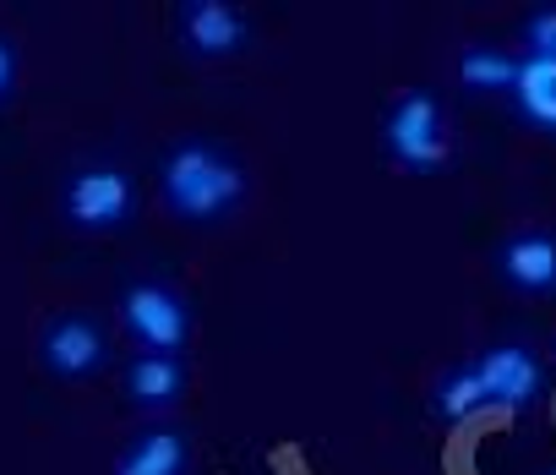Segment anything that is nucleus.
<instances>
[{
  "instance_id": "nucleus-10",
  "label": "nucleus",
  "mask_w": 556,
  "mask_h": 475,
  "mask_svg": "<svg viewBox=\"0 0 556 475\" xmlns=\"http://www.w3.org/2000/svg\"><path fill=\"white\" fill-rule=\"evenodd\" d=\"M180 393H186L180 355H148L142 350L126 366V404H137V410H169V404H180Z\"/></svg>"
},
{
  "instance_id": "nucleus-6",
  "label": "nucleus",
  "mask_w": 556,
  "mask_h": 475,
  "mask_svg": "<svg viewBox=\"0 0 556 475\" xmlns=\"http://www.w3.org/2000/svg\"><path fill=\"white\" fill-rule=\"evenodd\" d=\"M104 355H110L104 328H99V317H83V312L55 317V323L45 328V339H39V361H45V372H55V377H66V383L93 377V372L104 366Z\"/></svg>"
},
{
  "instance_id": "nucleus-1",
  "label": "nucleus",
  "mask_w": 556,
  "mask_h": 475,
  "mask_svg": "<svg viewBox=\"0 0 556 475\" xmlns=\"http://www.w3.org/2000/svg\"><path fill=\"white\" fill-rule=\"evenodd\" d=\"M159 191L164 208L186 224H218L240 208L245 197V170L240 159L213 142V137H186L159 159Z\"/></svg>"
},
{
  "instance_id": "nucleus-9",
  "label": "nucleus",
  "mask_w": 556,
  "mask_h": 475,
  "mask_svg": "<svg viewBox=\"0 0 556 475\" xmlns=\"http://www.w3.org/2000/svg\"><path fill=\"white\" fill-rule=\"evenodd\" d=\"M186 464H191L186 432L180 426H148L121 448L115 475H186Z\"/></svg>"
},
{
  "instance_id": "nucleus-12",
  "label": "nucleus",
  "mask_w": 556,
  "mask_h": 475,
  "mask_svg": "<svg viewBox=\"0 0 556 475\" xmlns=\"http://www.w3.org/2000/svg\"><path fill=\"white\" fill-rule=\"evenodd\" d=\"M458 77H464V88H475V93H513L518 61L502 55V50H491V45H475V50L458 55Z\"/></svg>"
},
{
  "instance_id": "nucleus-2",
  "label": "nucleus",
  "mask_w": 556,
  "mask_h": 475,
  "mask_svg": "<svg viewBox=\"0 0 556 475\" xmlns=\"http://www.w3.org/2000/svg\"><path fill=\"white\" fill-rule=\"evenodd\" d=\"M121 323L148 355H180L191 345V307L169 279H126Z\"/></svg>"
},
{
  "instance_id": "nucleus-8",
  "label": "nucleus",
  "mask_w": 556,
  "mask_h": 475,
  "mask_svg": "<svg viewBox=\"0 0 556 475\" xmlns=\"http://www.w3.org/2000/svg\"><path fill=\"white\" fill-rule=\"evenodd\" d=\"M496 274L518 296H556V235L551 229H518L496 247Z\"/></svg>"
},
{
  "instance_id": "nucleus-14",
  "label": "nucleus",
  "mask_w": 556,
  "mask_h": 475,
  "mask_svg": "<svg viewBox=\"0 0 556 475\" xmlns=\"http://www.w3.org/2000/svg\"><path fill=\"white\" fill-rule=\"evenodd\" d=\"M523 45H529V55L556 61V7H534L523 17Z\"/></svg>"
},
{
  "instance_id": "nucleus-4",
  "label": "nucleus",
  "mask_w": 556,
  "mask_h": 475,
  "mask_svg": "<svg viewBox=\"0 0 556 475\" xmlns=\"http://www.w3.org/2000/svg\"><path fill=\"white\" fill-rule=\"evenodd\" d=\"M61 208L77 229H121L137 208V186L121 164L110 159H93V164H77L61 186Z\"/></svg>"
},
{
  "instance_id": "nucleus-13",
  "label": "nucleus",
  "mask_w": 556,
  "mask_h": 475,
  "mask_svg": "<svg viewBox=\"0 0 556 475\" xmlns=\"http://www.w3.org/2000/svg\"><path fill=\"white\" fill-rule=\"evenodd\" d=\"M480 404H485V393H480L475 366H458V372H447V377L431 388V410H437L442 421H464V415H475Z\"/></svg>"
},
{
  "instance_id": "nucleus-15",
  "label": "nucleus",
  "mask_w": 556,
  "mask_h": 475,
  "mask_svg": "<svg viewBox=\"0 0 556 475\" xmlns=\"http://www.w3.org/2000/svg\"><path fill=\"white\" fill-rule=\"evenodd\" d=\"M17 93V45L0 34V104H7Z\"/></svg>"
},
{
  "instance_id": "nucleus-11",
  "label": "nucleus",
  "mask_w": 556,
  "mask_h": 475,
  "mask_svg": "<svg viewBox=\"0 0 556 475\" xmlns=\"http://www.w3.org/2000/svg\"><path fill=\"white\" fill-rule=\"evenodd\" d=\"M513 99H518V115L529 126L556 132V61L523 55L518 61V77H513Z\"/></svg>"
},
{
  "instance_id": "nucleus-7",
  "label": "nucleus",
  "mask_w": 556,
  "mask_h": 475,
  "mask_svg": "<svg viewBox=\"0 0 556 475\" xmlns=\"http://www.w3.org/2000/svg\"><path fill=\"white\" fill-rule=\"evenodd\" d=\"M475 377H480V393H485V404H496V410H523V404H534L540 399V361H534V350L529 345H491L480 361H475Z\"/></svg>"
},
{
  "instance_id": "nucleus-3",
  "label": "nucleus",
  "mask_w": 556,
  "mask_h": 475,
  "mask_svg": "<svg viewBox=\"0 0 556 475\" xmlns=\"http://www.w3.org/2000/svg\"><path fill=\"white\" fill-rule=\"evenodd\" d=\"M382 142L388 153L409 170V175H431L447 164V132H442V104L415 88V93H399L382 115Z\"/></svg>"
},
{
  "instance_id": "nucleus-5",
  "label": "nucleus",
  "mask_w": 556,
  "mask_h": 475,
  "mask_svg": "<svg viewBox=\"0 0 556 475\" xmlns=\"http://www.w3.org/2000/svg\"><path fill=\"white\" fill-rule=\"evenodd\" d=\"M175 39L197 61H224V55L245 50L251 28L235 7H224V0H186V7L175 12Z\"/></svg>"
}]
</instances>
